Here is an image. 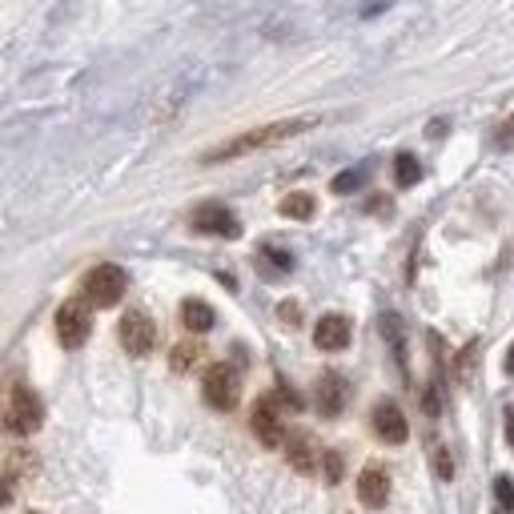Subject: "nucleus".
Instances as JSON below:
<instances>
[{"label": "nucleus", "instance_id": "1a4fd4ad", "mask_svg": "<svg viewBox=\"0 0 514 514\" xmlns=\"http://www.w3.org/2000/svg\"><path fill=\"white\" fill-rule=\"evenodd\" d=\"M370 422H374V435L382 442H390V446H402V442L410 438V426H406V414L398 410V402L382 398L374 406V414H370Z\"/></svg>", "mask_w": 514, "mask_h": 514}, {"label": "nucleus", "instance_id": "423d86ee", "mask_svg": "<svg viewBox=\"0 0 514 514\" xmlns=\"http://www.w3.org/2000/svg\"><path fill=\"white\" fill-rule=\"evenodd\" d=\"M117 338H121V346H125V354L145 358L149 350H153V341H157V326H153V318H149L145 309H129V314L121 318V326H117Z\"/></svg>", "mask_w": 514, "mask_h": 514}, {"label": "nucleus", "instance_id": "dca6fc26", "mask_svg": "<svg viewBox=\"0 0 514 514\" xmlns=\"http://www.w3.org/2000/svg\"><path fill=\"white\" fill-rule=\"evenodd\" d=\"M281 217H298V221H309L314 217V209H318V201L309 197V194H289V197H281Z\"/></svg>", "mask_w": 514, "mask_h": 514}, {"label": "nucleus", "instance_id": "2eb2a0df", "mask_svg": "<svg viewBox=\"0 0 514 514\" xmlns=\"http://www.w3.org/2000/svg\"><path fill=\"white\" fill-rule=\"evenodd\" d=\"M201 354H205V350H201L197 341H177L173 354H169V366H173L177 374H189V370H194L197 362H201Z\"/></svg>", "mask_w": 514, "mask_h": 514}, {"label": "nucleus", "instance_id": "4be33fe9", "mask_svg": "<svg viewBox=\"0 0 514 514\" xmlns=\"http://www.w3.org/2000/svg\"><path fill=\"white\" fill-rule=\"evenodd\" d=\"M362 185V169H346V173L334 177V194H350V189Z\"/></svg>", "mask_w": 514, "mask_h": 514}, {"label": "nucleus", "instance_id": "20e7f679", "mask_svg": "<svg viewBox=\"0 0 514 514\" xmlns=\"http://www.w3.org/2000/svg\"><path fill=\"white\" fill-rule=\"evenodd\" d=\"M201 398L214 410H234L241 398V378L229 362H217V366L205 370V382H201Z\"/></svg>", "mask_w": 514, "mask_h": 514}, {"label": "nucleus", "instance_id": "39448f33", "mask_svg": "<svg viewBox=\"0 0 514 514\" xmlns=\"http://www.w3.org/2000/svg\"><path fill=\"white\" fill-rule=\"evenodd\" d=\"M249 426H254V435L261 446H286V422H281V406H278V398L274 394H266V398H257L254 402V410H249Z\"/></svg>", "mask_w": 514, "mask_h": 514}, {"label": "nucleus", "instance_id": "f3484780", "mask_svg": "<svg viewBox=\"0 0 514 514\" xmlns=\"http://www.w3.org/2000/svg\"><path fill=\"white\" fill-rule=\"evenodd\" d=\"M394 181H398L402 189H406V185H418V181H422V165H418L414 153H398V157H394Z\"/></svg>", "mask_w": 514, "mask_h": 514}, {"label": "nucleus", "instance_id": "b1692460", "mask_svg": "<svg viewBox=\"0 0 514 514\" xmlns=\"http://www.w3.org/2000/svg\"><path fill=\"white\" fill-rule=\"evenodd\" d=\"M261 254H266L269 261H274L278 269H294V257H289L286 249H274V246H266V249H261Z\"/></svg>", "mask_w": 514, "mask_h": 514}, {"label": "nucleus", "instance_id": "cd10ccee", "mask_svg": "<svg viewBox=\"0 0 514 514\" xmlns=\"http://www.w3.org/2000/svg\"><path fill=\"white\" fill-rule=\"evenodd\" d=\"M502 366H507V374H514V346L507 350V362H502Z\"/></svg>", "mask_w": 514, "mask_h": 514}, {"label": "nucleus", "instance_id": "f257e3e1", "mask_svg": "<svg viewBox=\"0 0 514 514\" xmlns=\"http://www.w3.org/2000/svg\"><path fill=\"white\" fill-rule=\"evenodd\" d=\"M314 125V121H306V117H294V121H274V125H257V129H246V133H237V137H229V141H221V145H214L205 157V165H221V161H237V157H246V153H257V149H269V145H278V141H289V137H298V133H306V129Z\"/></svg>", "mask_w": 514, "mask_h": 514}, {"label": "nucleus", "instance_id": "a211bd4d", "mask_svg": "<svg viewBox=\"0 0 514 514\" xmlns=\"http://www.w3.org/2000/svg\"><path fill=\"white\" fill-rule=\"evenodd\" d=\"M430 462H435V475H438L442 482L455 478V458H450V450H446V446H435V455H430Z\"/></svg>", "mask_w": 514, "mask_h": 514}, {"label": "nucleus", "instance_id": "393cba45", "mask_svg": "<svg viewBox=\"0 0 514 514\" xmlns=\"http://www.w3.org/2000/svg\"><path fill=\"white\" fill-rule=\"evenodd\" d=\"M438 410H442V398H438V382H435V386L426 390V414H438Z\"/></svg>", "mask_w": 514, "mask_h": 514}, {"label": "nucleus", "instance_id": "6e6552de", "mask_svg": "<svg viewBox=\"0 0 514 514\" xmlns=\"http://www.w3.org/2000/svg\"><path fill=\"white\" fill-rule=\"evenodd\" d=\"M189 226H194L197 234H209V237H229V241L241 237V221L234 209H226V205H197Z\"/></svg>", "mask_w": 514, "mask_h": 514}, {"label": "nucleus", "instance_id": "c85d7f7f", "mask_svg": "<svg viewBox=\"0 0 514 514\" xmlns=\"http://www.w3.org/2000/svg\"><path fill=\"white\" fill-rule=\"evenodd\" d=\"M510 125H514V121H510Z\"/></svg>", "mask_w": 514, "mask_h": 514}, {"label": "nucleus", "instance_id": "0eeeda50", "mask_svg": "<svg viewBox=\"0 0 514 514\" xmlns=\"http://www.w3.org/2000/svg\"><path fill=\"white\" fill-rule=\"evenodd\" d=\"M40 422H45V402L33 394V386H13V402H8V430H16V435H33L40 430Z\"/></svg>", "mask_w": 514, "mask_h": 514}, {"label": "nucleus", "instance_id": "ddd939ff", "mask_svg": "<svg viewBox=\"0 0 514 514\" xmlns=\"http://www.w3.org/2000/svg\"><path fill=\"white\" fill-rule=\"evenodd\" d=\"M286 458H289V467L298 470V475H309L314 470V462H318V450H314V438L309 435H289L286 438Z\"/></svg>", "mask_w": 514, "mask_h": 514}, {"label": "nucleus", "instance_id": "f8f14e48", "mask_svg": "<svg viewBox=\"0 0 514 514\" xmlns=\"http://www.w3.org/2000/svg\"><path fill=\"white\" fill-rule=\"evenodd\" d=\"M346 402H350L346 378L334 374V370L318 378V410H321V414H326V418H338L341 410H346Z\"/></svg>", "mask_w": 514, "mask_h": 514}, {"label": "nucleus", "instance_id": "5701e85b", "mask_svg": "<svg viewBox=\"0 0 514 514\" xmlns=\"http://www.w3.org/2000/svg\"><path fill=\"white\" fill-rule=\"evenodd\" d=\"M278 318L286 321V326H298V321H301V306H298V301H281V306H278Z\"/></svg>", "mask_w": 514, "mask_h": 514}, {"label": "nucleus", "instance_id": "4468645a", "mask_svg": "<svg viewBox=\"0 0 514 514\" xmlns=\"http://www.w3.org/2000/svg\"><path fill=\"white\" fill-rule=\"evenodd\" d=\"M214 306L209 301H201V298H185L181 301V326L185 330H194V334H205V330H214Z\"/></svg>", "mask_w": 514, "mask_h": 514}, {"label": "nucleus", "instance_id": "a878e982", "mask_svg": "<svg viewBox=\"0 0 514 514\" xmlns=\"http://www.w3.org/2000/svg\"><path fill=\"white\" fill-rule=\"evenodd\" d=\"M446 133V121H430V129H426V137H442Z\"/></svg>", "mask_w": 514, "mask_h": 514}, {"label": "nucleus", "instance_id": "bb28decb", "mask_svg": "<svg viewBox=\"0 0 514 514\" xmlns=\"http://www.w3.org/2000/svg\"><path fill=\"white\" fill-rule=\"evenodd\" d=\"M507 442L514 446V406H507Z\"/></svg>", "mask_w": 514, "mask_h": 514}, {"label": "nucleus", "instance_id": "6ab92c4d", "mask_svg": "<svg viewBox=\"0 0 514 514\" xmlns=\"http://www.w3.org/2000/svg\"><path fill=\"white\" fill-rule=\"evenodd\" d=\"M475 366H478V341H470V346L458 354V382H470Z\"/></svg>", "mask_w": 514, "mask_h": 514}, {"label": "nucleus", "instance_id": "9d476101", "mask_svg": "<svg viewBox=\"0 0 514 514\" xmlns=\"http://www.w3.org/2000/svg\"><path fill=\"white\" fill-rule=\"evenodd\" d=\"M358 498H362V507H370V510L386 507V502H390V475H386V467H378V462L362 467V475H358Z\"/></svg>", "mask_w": 514, "mask_h": 514}, {"label": "nucleus", "instance_id": "7ed1b4c3", "mask_svg": "<svg viewBox=\"0 0 514 514\" xmlns=\"http://www.w3.org/2000/svg\"><path fill=\"white\" fill-rule=\"evenodd\" d=\"M89 334H93V306L85 298H73L57 309V338L65 350L85 346Z\"/></svg>", "mask_w": 514, "mask_h": 514}, {"label": "nucleus", "instance_id": "9b49d317", "mask_svg": "<svg viewBox=\"0 0 514 514\" xmlns=\"http://www.w3.org/2000/svg\"><path fill=\"white\" fill-rule=\"evenodd\" d=\"M350 338H354V326H350L346 314H326L314 326V346L326 350V354H338V350L350 346Z\"/></svg>", "mask_w": 514, "mask_h": 514}, {"label": "nucleus", "instance_id": "f03ea898", "mask_svg": "<svg viewBox=\"0 0 514 514\" xmlns=\"http://www.w3.org/2000/svg\"><path fill=\"white\" fill-rule=\"evenodd\" d=\"M125 289H129V274L121 266H113V261L93 266L85 274V281H80V298H85L89 306H97V309L117 306V301L125 298Z\"/></svg>", "mask_w": 514, "mask_h": 514}, {"label": "nucleus", "instance_id": "c756f323", "mask_svg": "<svg viewBox=\"0 0 514 514\" xmlns=\"http://www.w3.org/2000/svg\"><path fill=\"white\" fill-rule=\"evenodd\" d=\"M33 514H37V510H33Z\"/></svg>", "mask_w": 514, "mask_h": 514}, {"label": "nucleus", "instance_id": "412c9836", "mask_svg": "<svg viewBox=\"0 0 514 514\" xmlns=\"http://www.w3.org/2000/svg\"><path fill=\"white\" fill-rule=\"evenodd\" d=\"M341 470H346V462H341V450H326V482L334 487L341 482Z\"/></svg>", "mask_w": 514, "mask_h": 514}, {"label": "nucleus", "instance_id": "aec40b11", "mask_svg": "<svg viewBox=\"0 0 514 514\" xmlns=\"http://www.w3.org/2000/svg\"><path fill=\"white\" fill-rule=\"evenodd\" d=\"M495 498L502 502V510H507V514L514 510V478L510 475H498L495 478Z\"/></svg>", "mask_w": 514, "mask_h": 514}]
</instances>
